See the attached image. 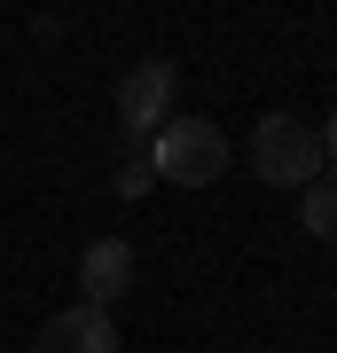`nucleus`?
I'll use <instances>...</instances> for the list:
<instances>
[{"label":"nucleus","mask_w":337,"mask_h":353,"mask_svg":"<svg viewBox=\"0 0 337 353\" xmlns=\"http://www.w3.org/2000/svg\"><path fill=\"white\" fill-rule=\"evenodd\" d=\"M141 157H150V173L165 189H220L227 165H236V150H227V134L212 118H181V110L141 141Z\"/></svg>","instance_id":"obj_1"},{"label":"nucleus","mask_w":337,"mask_h":353,"mask_svg":"<svg viewBox=\"0 0 337 353\" xmlns=\"http://www.w3.org/2000/svg\"><path fill=\"white\" fill-rule=\"evenodd\" d=\"M251 173H259L267 189H314V181H322V134H314L306 118H290V110L259 118V126H251Z\"/></svg>","instance_id":"obj_2"},{"label":"nucleus","mask_w":337,"mask_h":353,"mask_svg":"<svg viewBox=\"0 0 337 353\" xmlns=\"http://www.w3.org/2000/svg\"><path fill=\"white\" fill-rule=\"evenodd\" d=\"M173 102H181V71L165 63V55L134 63L118 79V126H125V141H150L165 118H173Z\"/></svg>","instance_id":"obj_3"},{"label":"nucleus","mask_w":337,"mask_h":353,"mask_svg":"<svg viewBox=\"0 0 337 353\" xmlns=\"http://www.w3.org/2000/svg\"><path fill=\"white\" fill-rule=\"evenodd\" d=\"M125 290H134V243L125 236H94L79 252V306L110 314V306H125Z\"/></svg>","instance_id":"obj_4"},{"label":"nucleus","mask_w":337,"mask_h":353,"mask_svg":"<svg viewBox=\"0 0 337 353\" xmlns=\"http://www.w3.org/2000/svg\"><path fill=\"white\" fill-rule=\"evenodd\" d=\"M32 353H118V322L94 314V306H63V314L39 322Z\"/></svg>","instance_id":"obj_5"},{"label":"nucleus","mask_w":337,"mask_h":353,"mask_svg":"<svg viewBox=\"0 0 337 353\" xmlns=\"http://www.w3.org/2000/svg\"><path fill=\"white\" fill-rule=\"evenodd\" d=\"M298 220H306V236L337 243V181H329V173L314 181V189H298Z\"/></svg>","instance_id":"obj_6"},{"label":"nucleus","mask_w":337,"mask_h":353,"mask_svg":"<svg viewBox=\"0 0 337 353\" xmlns=\"http://www.w3.org/2000/svg\"><path fill=\"white\" fill-rule=\"evenodd\" d=\"M150 181H157L150 157H125V165H118V196H150Z\"/></svg>","instance_id":"obj_7"},{"label":"nucleus","mask_w":337,"mask_h":353,"mask_svg":"<svg viewBox=\"0 0 337 353\" xmlns=\"http://www.w3.org/2000/svg\"><path fill=\"white\" fill-rule=\"evenodd\" d=\"M314 134H322V173L337 181V110H329V126H314Z\"/></svg>","instance_id":"obj_8"}]
</instances>
